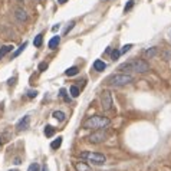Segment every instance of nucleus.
Returning a JSON list of instances; mask_svg holds the SVG:
<instances>
[{
	"mask_svg": "<svg viewBox=\"0 0 171 171\" xmlns=\"http://www.w3.org/2000/svg\"><path fill=\"white\" fill-rule=\"evenodd\" d=\"M118 71H125V72H138V73H145L150 71V65L145 62V60L141 59H134L130 60V62H125V63H121L118 66Z\"/></svg>",
	"mask_w": 171,
	"mask_h": 171,
	"instance_id": "nucleus-1",
	"label": "nucleus"
},
{
	"mask_svg": "<svg viewBox=\"0 0 171 171\" xmlns=\"http://www.w3.org/2000/svg\"><path fill=\"white\" fill-rule=\"evenodd\" d=\"M109 124H111L109 118L102 117V115H93V117H89L86 121H84L82 128L84 130H102V128H106Z\"/></svg>",
	"mask_w": 171,
	"mask_h": 171,
	"instance_id": "nucleus-2",
	"label": "nucleus"
},
{
	"mask_svg": "<svg viewBox=\"0 0 171 171\" xmlns=\"http://www.w3.org/2000/svg\"><path fill=\"white\" fill-rule=\"evenodd\" d=\"M132 79L134 78L128 73H114V75L106 78V84L109 86H117L118 88V86H125L128 84H131Z\"/></svg>",
	"mask_w": 171,
	"mask_h": 171,
	"instance_id": "nucleus-3",
	"label": "nucleus"
},
{
	"mask_svg": "<svg viewBox=\"0 0 171 171\" xmlns=\"http://www.w3.org/2000/svg\"><path fill=\"white\" fill-rule=\"evenodd\" d=\"M81 160H85V161L92 163L95 165H102L106 163V157L104 154H101V152H89V151L81 152Z\"/></svg>",
	"mask_w": 171,
	"mask_h": 171,
	"instance_id": "nucleus-4",
	"label": "nucleus"
},
{
	"mask_svg": "<svg viewBox=\"0 0 171 171\" xmlns=\"http://www.w3.org/2000/svg\"><path fill=\"white\" fill-rule=\"evenodd\" d=\"M108 139V132L102 130H93V132L88 137V141L91 144H101V142H105Z\"/></svg>",
	"mask_w": 171,
	"mask_h": 171,
	"instance_id": "nucleus-5",
	"label": "nucleus"
},
{
	"mask_svg": "<svg viewBox=\"0 0 171 171\" xmlns=\"http://www.w3.org/2000/svg\"><path fill=\"white\" fill-rule=\"evenodd\" d=\"M101 108L104 111H111L114 108V101H112V95L109 91H102L101 93Z\"/></svg>",
	"mask_w": 171,
	"mask_h": 171,
	"instance_id": "nucleus-6",
	"label": "nucleus"
},
{
	"mask_svg": "<svg viewBox=\"0 0 171 171\" xmlns=\"http://www.w3.org/2000/svg\"><path fill=\"white\" fill-rule=\"evenodd\" d=\"M29 125H30V117L26 115V117H23V118L17 122V125H16V130H17V131H25V130L29 128Z\"/></svg>",
	"mask_w": 171,
	"mask_h": 171,
	"instance_id": "nucleus-7",
	"label": "nucleus"
},
{
	"mask_svg": "<svg viewBox=\"0 0 171 171\" xmlns=\"http://www.w3.org/2000/svg\"><path fill=\"white\" fill-rule=\"evenodd\" d=\"M73 167L76 171H92V168L85 161H76V163H73Z\"/></svg>",
	"mask_w": 171,
	"mask_h": 171,
	"instance_id": "nucleus-8",
	"label": "nucleus"
},
{
	"mask_svg": "<svg viewBox=\"0 0 171 171\" xmlns=\"http://www.w3.org/2000/svg\"><path fill=\"white\" fill-rule=\"evenodd\" d=\"M14 16H16L17 22H20V23H23V22H26L27 20V14H26V12H25L23 9H17L16 13H14Z\"/></svg>",
	"mask_w": 171,
	"mask_h": 171,
	"instance_id": "nucleus-9",
	"label": "nucleus"
},
{
	"mask_svg": "<svg viewBox=\"0 0 171 171\" xmlns=\"http://www.w3.org/2000/svg\"><path fill=\"white\" fill-rule=\"evenodd\" d=\"M105 68H106V63L104 62V60L96 59L95 62H93V69H95L96 72H102V71H104Z\"/></svg>",
	"mask_w": 171,
	"mask_h": 171,
	"instance_id": "nucleus-10",
	"label": "nucleus"
},
{
	"mask_svg": "<svg viewBox=\"0 0 171 171\" xmlns=\"http://www.w3.org/2000/svg\"><path fill=\"white\" fill-rule=\"evenodd\" d=\"M12 50H13V45H6V46H3L0 49V59H3L7 53L12 52Z\"/></svg>",
	"mask_w": 171,
	"mask_h": 171,
	"instance_id": "nucleus-11",
	"label": "nucleus"
},
{
	"mask_svg": "<svg viewBox=\"0 0 171 171\" xmlns=\"http://www.w3.org/2000/svg\"><path fill=\"white\" fill-rule=\"evenodd\" d=\"M157 53H158V49H157V47H150V49H147V50H145L144 56L147 58V59H151V58H154Z\"/></svg>",
	"mask_w": 171,
	"mask_h": 171,
	"instance_id": "nucleus-12",
	"label": "nucleus"
},
{
	"mask_svg": "<svg viewBox=\"0 0 171 171\" xmlns=\"http://www.w3.org/2000/svg\"><path fill=\"white\" fill-rule=\"evenodd\" d=\"M59 43H60L59 36H53L52 39L49 40V47H50V49H56V47L59 46Z\"/></svg>",
	"mask_w": 171,
	"mask_h": 171,
	"instance_id": "nucleus-13",
	"label": "nucleus"
},
{
	"mask_svg": "<svg viewBox=\"0 0 171 171\" xmlns=\"http://www.w3.org/2000/svg\"><path fill=\"white\" fill-rule=\"evenodd\" d=\"M53 118L58 119L59 122H63L66 118V115H65V112H62V111H55L53 112Z\"/></svg>",
	"mask_w": 171,
	"mask_h": 171,
	"instance_id": "nucleus-14",
	"label": "nucleus"
},
{
	"mask_svg": "<svg viewBox=\"0 0 171 171\" xmlns=\"http://www.w3.org/2000/svg\"><path fill=\"white\" fill-rule=\"evenodd\" d=\"M45 135H46L47 138H50V137H53V135H55V128H53L52 125H46V127H45Z\"/></svg>",
	"mask_w": 171,
	"mask_h": 171,
	"instance_id": "nucleus-15",
	"label": "nucleus"
},
{
	"mask_svg": "<svg viewBox=\"0 0 171 171\" xmlns=\"http://www.w3.org/2000/svg\"><path fill=\"white\" fill-rule=\"evenodd\" d=\"M79 73V69L76 66H72V68H69V69H66L65 75L66 76H75V75H78Z\"/></svg>",
	"mask_w": 171,
	"mask_h": 171,
	"instance_id": "nucleus-16",
	"label": "nucleus"
},
{
	"mask_svg": "<svg viewBox=\"0 0 171 171\" xmlns=\"http://www.w3.org/2000/svg\"><path fill=\"white\" fill-rule=\"evenodd\" d=\"M69 93L72 95V98H78V96H79V93H81V91H79V88H78V86L72 85L71 88H69Z\"/></svg>",
	"mask_w": 171,
	"mask_h": 171,
	"instance_id": "nucleus-17",
	"label": "nucleus"
},
{
	"mask_svg": "<svg viewBox=\"0 0 171 171\" xmlns=\"http://www.w3.org/2000/svg\"><path fill=\"white\" fill-rule=\"evenodd\" d=\"M62 137H58V138L56 139H53L52 141V144H50V147H52V150H58V148H59L60 145H62Z\"/></svg>",
	"mask_w": 171,
	"mask_h": 171,
	"instance_id": "nucleus-18",
	"label": "nucleus"
},
{
	"mask_svg": "<svg viewBox=\"0 0 171 171\" xmlns=\"http://www.w3.org/2000/svg\"><path fill=\"white\" fill-rule=\"evenodd\" d=\"M42 43H43V35L40 33V35H38L36 38H35V40H33V45L36 47H40L42 46Z\"/></svg>",
	"mask_w": 171,
	"mask_h": 171,
	"instance_id": "nucleus-19",
	"label": "nucleus"
},
{
	"mask_svg": "<svg viewBox=\"0 0 171 171\" xmlns=\"http://www.w3.org/2000/svg\"><path fill=\"white\" fill-rule=\"evenodd\" d=\"M59 96H62V98L65 99L66 102H71V98L66 95V89L65 88H60V91H59Z\"/></svg>",
	"mask_w": 171,
	"mask_h": 171,
	"instance_id": "nucleus-20",
	"label": "nucleus"
},
{
	"mask_svg": "<svg viewBox=\"0 0 171 171\" xmlns=\"http://www.w3.org/2000/svg\"><path fill=\"white\" fill-rule=\"evenodd\" d=\"M119 56H121V50H117V49H115V50H112L111 52V59L112 60H117Z\"/></svg>",
	"mask_w": 171,
	"mask_h": 171,
	"instance_id": "nucleus-21",
	"label": "nucleus"
},
{
	"mask_svg": "<svg viewBox=\"0 0 171 171\" xmlns=\"http://www.w3.org/2000/svg\"><path fill=\"white\" fill-rule=\"evenodd\" d=\"M39 170H40V167H39V164H36V163L30 164L29 168H27V171H39Z\"/></svg>",
	"mask_w": 171,
	"mask_h": 171,
	"instance_id": "nucleus-22",
	"label": "nucleus"
},
{
	"mask_svg": "<svg viewBox=\"0 0 171 171\" xmlns=\"http://www.w3.org/2000/svg\"><path fill=\"white\" fill-rule=\"evenodd\" d=\"M132 7H134V0H130V2H128V3H127V5H125V13H127V12H130V10H131Z\"/></svg>",
	"mask_w": 171,
	"mask_h": 171,
	"instance_id": "nucleus-23",
	"label": "nucleus"
},
{
	"mask_svg": "<svg viewBox=\"0 0 171 171\" xmlns=\"http://www.w3.org/2000/svg\"><path fill=\"white\" fill-rule=\"evenodd\" d=\"M26 46H27V43L25 42V43H23V45H22V46H20L19 49H17V50H16V52L13 53V56H19L20 53H22V50H25V47H26Z\"/></svg>",
	"mask_w": 171,
	"mask_h": 171,
	"instance_id": "nucleus-24",
	"label": "nucleus"
},
{
	"mask_svg": "<svg viewBox=\"0 0 171 171\" xmlns=\"http://www.w3.org/2000/svg\"><path fill=\"white\" fill-rule=\"evenodd\" d=\"M73 26H75V22H71V23H69V25L65 27V32H63V35H68V33H69L73 29Z\"/></svg>",
	"mask_w": 171,
	"mask_h": 171,
	"instance_id": "nucleus-25",
	"label": "nucleus"
},
{
	"mask_svg": "<svg viewBox=\"0 0 171 171\" xmlns=\"http://www.w3.org/2000/svg\"><path fill=\"white\" fill-rule=\"evenodd\" d=\"M36 95H38V91H33V89H29L27 91V96L32 99V98H36Z\"/></svg>",
	"mask_w": 171,
	"mask_h": 171,
	"instance_id": "nucleus-26",
	"label": "nucleus"
},
{
	"mask_svg": "<svg viewBox=\"0 0 171 171\" xmlns=\"http://www.w3.org/2000/svg\"><path fill=\"white\" fill-rule=\"evenodd\" d=\"M38 69H39L40 72L46 71V69H47V63H46V62H42V63H39V66H38Z\"/></svg>",
	"mask_w": 171,
	"mask_h": 171,
	"instance_id": "nucleus-27",
	"label": "nucleus"
},
{
	"mask_svg": "<svg viewBox=\"0 0 171 171\" xmlns=\"http://www.w3.org/2000/svg\"><path fill=\"white\" fill-rule=\"evenodd\" d=\"M131 47H132V45L130 43V45H125L122 49H121V53H127V52H130L131 50Z\"/></svg>",
	"mask_w": 171,
	"mask_h": 171,
	"instance_id": "nucleus-28",
	"label": "nucleus"
},
{
	"mask_svg": "<svg viewBox=\"0 0 171 171\" xmlns=\"http://www.w3.org/2000/svg\"><path fill=\"white\" fill-rule=\"evenodd\" d=\"M59 27H60V25H55V26L52 27V30H53V32H58V30H59Z\"/></svg>",
	"mask_w": 171,
	"mask_h": 171,
	"instance_id": "nucleus-29",
	"label": "nucleus"
},
{
	"mask_svg": "<svg viewBox=\"0 0 171 171\" xmlns=\"http://www.w3.org/2000/svg\"><path fill=\"white\" fill-rule=\"evenodd\" d=\"M14 81H16V78L10 79V81H9V85H13V84H14Z\"/></svg>",
	"mask_w": 171,
	"mask_h": 171,
	"instance_id": "nucleus-30",
	"label": "nucleus"
},
{
	"mask_svg": "<svg viewBox=\"0 0 171 171\" xmlns=\"http://www.w3.org/2000/svg\"><path fill=\"white\" fill-rule=\"evenodd\" d=\"M42 171H47V167H46V164H43V167H42Z\"/></svg>",
	"mask_w": 171,
	"mask_h": 171,
	"instance_id": "nucleus-31",
	"label": "nucleus"
},
{
	"mask_svg": "<svg viewBox=\"0 0 171 171\" xmlns=\"http://www.w3.org/2000/svg\"><path fill=\"white\" fill-rule=\"evenodd\" d=\"M58 2H59L60 5H63V3H66V2H68V0H58Z\"/></svg>",
	"mask_w": 171,
	"mask_h": 171,
	"instance_id": "nucleus-32",
	"label": "nucleus"
},
{
	"mask_svg": "<svg viewBox=\"0 0 171 171\" xmlns=\"http://www.w3.org/2000/svg\"><path fill=\"white\" fill-rule=\"evenodd\" d=\"M17 2H19V3H22V2H23V0H17Z\"/></svg>",
	"mask_w": 171,
	"mask_h": 171,
	"instance_id": "nucleus-33",
	"label": "nucleus"
},
{
	"mask_svg": "<svg viewBox=\"0 0 171 171\" xmlns=\"http://www.w3.org/2000/svg\"><path fill=\"white\" fill-rule=\"evenodd\" d=\"M104 2H111V0H104Z\"/></svg>",
	"mask_w": 171,
	"mask_h": 171,
	"instance_id": "nucleus-34",
	"label": "nucleus"
},
{
	"mask_svg": "<svg viewBox=\"0 0 171 171\" xmlns=\"http://www.w3.org/2000/svg\"><path fill=\"white\" fill-rule=\"evenodd\" d=\"M10 171H19V170H10Z\"/></svg>",
	"mask_w": 171,
	"mask_h": 171,
	"instance_id": "nucleus-35",
	"label": "nucleus"
},
{
	"mask_svg": "<svg viewBox=\"0 0 171 171\" xmlns=\"http://www.w3.org/2000/svg\"><path fill=\"white\" fill-rule=\"evenodd\" d=\"M0 144H2V138H0Z\"/></svg>",
	"mask_w": 171,
	"mask_h": 171,
	"instance_id": "nucleus-36",
	"label": "nucleus"
}]
</instances>
